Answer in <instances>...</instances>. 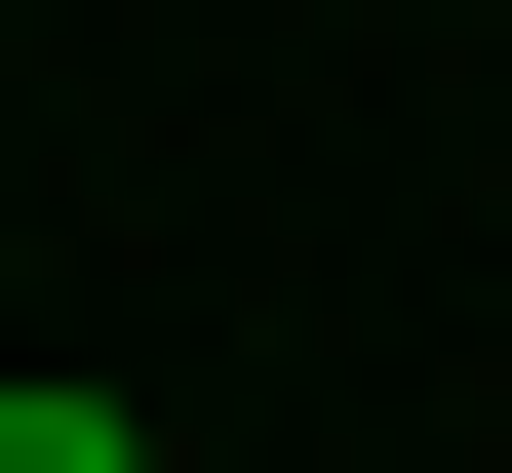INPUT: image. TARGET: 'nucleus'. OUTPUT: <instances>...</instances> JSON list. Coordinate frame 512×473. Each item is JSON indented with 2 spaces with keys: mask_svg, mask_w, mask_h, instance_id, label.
<instances>
[{
  "mask_svg": "<svg viewBox=\"0 0 512 473\" xmlns=\"http://www.w3.org/2000/svg\"><path fill=\"white\" fill-rule=\"evenodd\" d=\"M0 473H158V434H119V395H79V355H40V395H0Z\"/></svg>",
  "mask_w": 512,
  "mask_h": 473,
  "instance_id": "nucleus-1",
  "label": "nucleus"
}]
</instances>
